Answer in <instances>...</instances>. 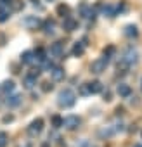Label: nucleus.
Segmentation results:
<instances>
[{
	"label": "nucleus",
	"mask_w": 142,
	"mask_h": 147,
	"mask_svg": "<svg viewBox=\"0 0 142 147\" xmlns=\"http://www.w3.org/2000/svg\"><path fill=\"white\" fill-rule=\"evenodd\" d=\"M62 28H64L66 31H75V30L78 28V21L73 19L71 16H68V18H64V21H62Z\"/></svg>",
	"instance_id": "1a4fd4ad"
},
{
	"label": "nucleus",
	"mask_w": 142,
	"mask_h": 147,
	"mask_svg": "<svg viewBox=\"0 0 142 147\" xmlns=\"http://www.w3.org/2000/svg\"><path fill=\"white\" fill-rule=\"evenodd\" d=\"M49 55L54 57V59H61V57L64 55V45H62V42H55V43H52L50 49H49Z\"/></svg>",
	"instance_id": "423d86ee"
},
{
	"label": "nucleus",
	"mask_w": 142,
	"mask_h": 147,
	"mask_svg": "<svg viewBox=\"0 0 142 147\" xmlns=\"http://www.w3.org/2000/svg\"><path fill=\"white\" fill-rule=\"evenodd\" d=\"M85 45L87 43H83V42H75V45H73V55H76V57H80V55H83V52H85Z\"/></svg>",
	"instance_id": "a211bd4d"
},
{
	"label": "nucleus",
	"mask_w": 142,
	"mask_h": 147,
	"mask_svg": "<svg viewBox=\"0 0 142 147\" xmlns=\"http://www.w3.org/2000/svg\"><path fill=\"white\" fill-rule=\"evenodd\" d=\"M9 5H11V11H16V12H18V11H21V9L24 7V4L21 2V0H12Z\"/></svg>",
	"instance_id": "b1692460"
},
{
	"label": "nucleus",
	"mask_w": 142,
	"mask_h": 147,
	"mask_svg": "<svg viewBox=\"0 0 142 147\" xmlns=\"http://www.w3.org/2000/svg\"><path fill=\"white\" fill-rule=\"evenodd\" d=\"M80 125H82V119H80L78 116H75V114H69V116L64 118V121H62V126H66L68 130H76Z\"/></svg>",
	"instance_id": "39448f33"
},
{
	"label": "nucleus",
	"mask_w": 142,
	"mask_h": 147,
	"mask_svg": "<svg viewBox=\"0 0 142 147\" xmlns=\"http://www.w3.org/2000/svg\"><path fill=\"white\" fill-rule=\"evenodd\" d=\"M133 147H142V144H135V145H133Z\"/></svg>",
	"instance_id": "473e14b6"
},
{
	"label": "nucleus",
	"mask_w": 142,
	"mask_h": 147,
	"mask_svg": "<svg viewBox=\"0 0 142 147\" xmlns=\"http://www.w3.org/2000/svg\"><path fill=\"white\" fill-rule=\"evenodd\" d=\"M101 9H102V14L108 16V18H114V16H116V12H114V5H109V4H108V5H102Z\"/></svg>",
	"instance_id": "412c9836"
},
{
	"label": "nucleus",
	"mask_w": 142,
	"mask_h": 147,
	"mask_svg": "<svg viewBox=\"0 0 142 147\" xmlns=\"http://www.w3.org/2000/svg\"><path fill=\"white\" fill-rule=\"evenodd\" d=\"M23 26H26L28 30H37V28L42 26V21H40L37 16H26V18L23 19Z\"/></svg>",
	"instance_id": "0eeeda50"
},
{
	"label": "nucleus",
	"mask_w": 142,
	"mask_h": 147,
	"mask_svg": "<svg viewBox=\"0 0 142 147\" xmlns=\"http://www.w3.org/2000/svg\"><path fill=\"white\" fill-rule=\"evenodd\" d=\"M89 90H90V94H101L104 90V85H102V82L95 80V82L89 83Z\"/></svg>",
	"instance_id": "f3484780"
},
{
	"label": "nucleus",
	"mask_w": 142,
	"mask_h": 147,
	"mask_svg": "<svg viewBox=\"0 0 142 147\" xmlns=\"http://www.w3.org/2000/svg\"><path fill=\"white\" fill-rule=\"evenodd\" d=\"M47 2H54V0H47Z\"/></svg>",
	"instance_id": "f704fd0d"
},
{
	"label": "nucleus",
	"mask_w": 142,
	"mask_h": 147,
	"mask_svg": "<svg viewBox=\"0 0 142 147\" xmlns=\"http://www.w3.org/2000/svg\"><path fill=\"white\" fill-rule=\"evenodd\" d=\"M42 147H49V144H43V145H42Z\"/></svg>",
	"instance_id": "72a5a7b5"
},
{
	"label": "nucleus",
	"mask_w": 142,
	"mask_h": 147,
	"mask_svg": "<svg viewBox=\"0 0 142 147\" xmlns=\"http://www.w3.org/2000/svg\"><path fill=\"white\" fill-rule=\"evenodd\" d=\"M30 2H31V4H35V5H37V4H38V2H40V0H30Z\"/></svg>",
	"instance_id": "2f4dec72"
},
{
	"label": "nucleus",
	"mask_w": 142,
	"mask_h": 147,
	"mask_svg": "<svg viewBox=\"0 0 142 147\" xmlns=\"http://www.w3.org/2000/svg\"><path fill=\"white\" fill-rule=\"evenodd\" d=\"M40 73H42V69H40V67H33V69H30L28 75H30V76H33V78H38V76H40Z\"/></svg>",
	"instance_id": "cd10ccee"
},
{
	"label": "nucleus",
	"mask_w": 142,
	"mask_h": 147,
	"mask_svg": "<svg viewBox=\"0 0 142 147\" xmlns=\"http://www.w3.org/2000/svg\"><path fill=\"white\" fill-rule=\"evenodd\" d=\"M62 121H64V118H61V116H52V126L54 128H61L62 126Z\"/></svg>",
	"instance_id": "a878e982"
},
{
	"label": "nucleus",
	"mask_w": 142,
	"mask_h": 147,
	"mask_svg": "<svg viewBox=\"0 0 142 147\" xmlns=\"http://www.w3.org/2000/svg\"><path fill=\"white\" fill-rule=\"evenodd\" d=\"M9 145V135L5 131H0V147H7Z\"/></svg>",
	"instance_id": "393cba45"
},
{
	"label": "nucleus",
	"mask_w": 142,
	"mask_h": 147,
	"mask_svg": "<svg viewBox=\"0 0 142 147\" xmlns=\"http://www.w3.org/2000/svg\"><path fill=\"white\" fill-rule=\"evenodd\" d=\"M123 33H125V36H128V38H137V36H139V28H137L135 24H126L125 30H123Z\"/></svg>",
	"instance_id": "ddd939ff"
},
{
	"label": "nucleus",
	"mask_w": 142,
	"mask_h": 147,
	"mask_svg": "<svg viewBox=\"0 0 142 147\" xmlns=\"http://www.w3.org/2000/svg\"><path fill=\"white\" fill-rule=\"evenodd\" d=\"M23 102V95L21 94H12V95H9L7 99H5V104L9 106V107H16V106H19Z\"/></svg>",
	"instance_id": "9d476101"
},
{
	"label": "nucleus",
	"mask_w": 142,
	"mask_h": 147,
	"mask_svg": "<svg viewBox=\"0 0 142 147\" xmlns=\"http://www.w3.org/2000/svg\"><path fill=\"white\" fill-rule=\"evenodd\" d=\"M0 88H2V92H4V94H12V92H14V88H16V83H14L12 80H5Z\"/></svg>",
	"instance_id": "6ab92c4d"
},
{
	"label": "nucleus",
	"mask_w": 142,
	"mask_h": 147,
	"mask_svg": "<svg viewBox=\"0 0 142 147\" xmlns=\"http://www.w3.org/2000/svg\"><path fill=\"white\" fill-rule=\"evenodd\" d=\"M42 130H43V119H42V118L33 119V121L30 123V126L26 128V131H28L30 137H37V135H40Z\"/></svg>",
	"instance_id": "20e7f679"
},
{
	"label": "nucleus",
	"mask_w": 142,
	"mask_h": 147,
	"mask_svg": "<svg viewBox=\"0 0 142 147\" xmlns=\"http://www.w3.org/2000/svg\"><path fill=\"white\" fill-rule=\"evenodd\" d=\"M120 61H123L126 66H133V64H137V61H139V52H137L133 47H128V49L123 52V55H121Z\"/></svg>",
	"instance_id": "7ed1b4c3"
},
{
	"label": "nucleus",
	"mask_w": 142,
	"mask_h": 147,
	"mask_svg": "<svg viewBox=\"0 0 142 147\" xmlns=\"http://www.w3.org/2000/svg\"><path fill=\"white\" fill-rule=\"evenodd\" d=\"M57 104H59L61 107H64V109L73 107V106L76 104V94L71 90V88H64V90H61L59 95H57Z\"/></svg>",
	"instance_id": "f257e3e1"
},
{
	"label": "nucleus",
	"mask_w": 142,
	"mask_h": 147,
	"mask_svg": "<svg viewBox=\"0 0 142 147\" xmlns=\"http://www.w3.org/2000/svg\"><path fill=\"white\" fill-rule=\"evenodd\" d=\"M80 14H82L85 19H94V18H95V11H94L87 2H83V4L80 5Z\"/></svg>",
	"instance_id": "6e6552de"
},
{
	"label": "nucleus",
	"mask_w": 142,
	"mask_h": 147,
	"mask_svg": "<svg viewBox=\"0 0 142 147\" xmlns=\"http://www.w3.org/2000/svg\"><path fill=\"white\" fill-rule=\"evenodd\" d=\"M80 95H90L89 83H85V85H82V87H80Z\"/></svg>",
	"instance_id": "c85d7f7f"
},
{
	"label": "nucleus",
	"mask_w": 142,
	"mask_h": 147,
	"mask_svg": "<svg viewBox=\"0 0 142 147\" xmlns=\"http://www.w3.org/2000/svg\"><path fill=\"white\" fill-rule=\"evenodd\" d=\"M57 14L62 16V18H68V16H69V7H68L66 4H59V5H57Z\"/></svg>",
	"instance_id": "5701e85b"
},
{
	"label": "nucleus",
	"mask_w": 142,
	"mask_h": 147,
	"mask_svg": "<svg viewBox=\"0 0 142 147\" xmlns=\"http://www.w3.org/2000/svg\"><path fill=\"white\" fill-rule=\"evenodd\" d=\"M42 30H43L45 35H54V31H55V23H54L52 19H45V21H42Z\"/></svg>",
	"instance_id": "9b49d317"
},
{
	"label": "nucleus",
	"mask_w": 142,
	"mask_h": 147,
	"mask_svg": "<svg viewBox=\"0 0 142 147\" xmlns=\"http://www.w3.org/2000/svg\"><path fill=\"white\" fill-rule=\"evenodd\" d=\"M52 88H54V85H52L50 82H43V83H42V92L47 94V92H50Z\"/></svg>",
	"instance_id": "bb28decb"
},
{
	"label": "nucleus",
	"mask_w": 142,
	"mask_h": 147,
	"mask_svg": "<svg viewBox=\"0 0 142 147\" xmlns=\"http://www.w3.org/2000/svg\"><path fill=\"white\" fill-rule=\"evenodd\" d=\"M33 52H35V62H38L40 66L49 59V57H47V52H45L43 49H37V50H33Z\"/></svg>",
	"instance_id": "dca6fc26"
},
{
	"label": "nucleus",
	"mask_w": 142,
	"mask_h": 147,
	"mask_svg": "<svg viewBox=\"0 0 142 147\" xmlns=\"http://www.w3.org/2000/svg\"><path fill=\"white\" fill-rule=\"evenodd\" d=\"M21 62L23 64H33L35 62V52L33 50H24L21 54Z\"/></svg>",
	"instance_id": "2eb2a0df"
},
{
	"label": "nucleus",
	"mask_w": 142,
	"mask_h": 147,
	"mask_svg": "<svg viewBox=\"0 0 142 147\" xmlns=\"http://www.w3.org/2000/svg\"><path fill=\"white\" fill-rule=\"evenodd\" d=\"M116 92H118L120 97H130V95H132V88H130V85H126V83H120V85L116 87Z\"/></svg>",
	"instance_id": "4468645a"
},
{
	"label": "nucleus",
	"mask_w": 142,
	"mask_h": 147,
	"mask_svg": "<svg viewBox=\"0 0 142 147\" xmlns=\"http://www.w3.org/2000/svg\"><path fill=\"white\" fill-rule=\"evenodd\" d=\"M9 18H11V9L9 7H2L0 9V23L9 21Z\"/></svg>",
	"instance_id": "4be33fe9"
},
{
	"label": "nucleus",
	"mask_w": 142,
	"mask_h": 147,
	"mask_svg": "<svg viewBox=\"0 0 142 147\" xmlns=\"http://www.w3.org/2000/svg\"><path fill=\"white\" fill-rule=\"evenodd\" d=\"M104 100H108V102L111 100V94H109V92H106V94H104Z\"/></svg>",
	"instance_id": "7c9ffc66"
},
{
	"label": "nucleus",
	"mask_w": 142,
	"mask_h": 147,
	"mask_svg": "<svg viewBox=\"0 0 142 147\" xmlns=\"http://www.w3.org/2000/svg\"><path fill=\"white\" fill-rule=\"evenodd\" d=\"M108 62H109V57H108V55H102V57L95 59V61L90 64V71L94 73V75H101V73H104V71H106Z\"/></svg>",
	"instance_id": "f03ea898"
},
{
	"label": "nucleus",
	"mask_w": 142,
	"mask_h": 147,
	"mask_svg": "<svg viewBox=\"0 0 142 147\" xmlns=\"http://www.w3.org/2000/svg\"><path fill=\"white\" fill-rule=\"evenodd\" d=\"M140 88H142V82H140Z\"/></svg>",
	"instance_id": "c9c22d12"
},
{
	"label": "nucleus",
	"mask_w": 142,
	"mask_h": 147,
	"mask_svg": "<svg viewBox=\"0 0 142 147\" xmlns=\"http://www.w3.org/2000/svg\"><path fill=\"white\" fill-rule=\"evenodd\" d=\"M14 119V116L12 114H7V116H4V123H9V121H12Z\"/></svg>",
	"instance_id": "c756f323"
},
{
	"label": "nucleus",
	"mask_w": 142,
	"mask_h": 147,
	"mask_svg": "<svg viewBox=\"0 0 142 147\" xmlns=\"http://www.w3.org/2000/svg\"><path fill=\"white\" fill-rule=\"evenodd\" d=\"M23 85H24V88H26V90H31V88L37 85V78H33V76L26 75V76L23 78Z\"/></svg>",
	"instance_id": "aec40b11"
},
{
	"label": "nucleus",
	"mask_w": 142,
	"mask_h": 147,
	"mask_svg": "<svg viewBox=\"0 0 142 147\" xmlns=\"http://www.w3.org/2000/svg\"><path fill=\"white\" fill-rule=\"evenodd\" d=\"M50 76H52L54 82H61V80H64V69L59 67V66H54V67L50 69Z\"/></svg>",
	"instance_id": "f8f14e48"
}]
</instances>
